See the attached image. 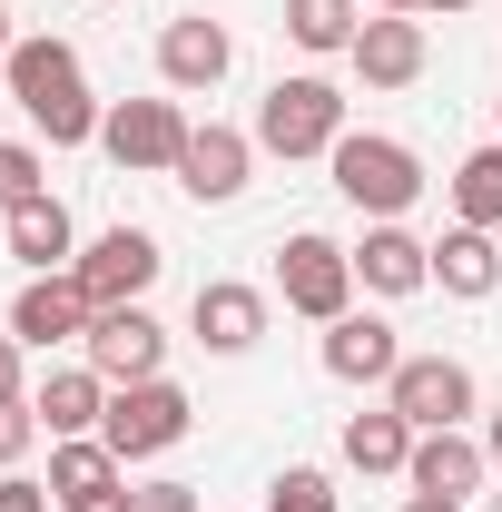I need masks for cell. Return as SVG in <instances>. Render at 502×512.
I'll use <instances>...</instances> for the list:
<instances>
[{"instance_id":"cell-1","label":"cell","mask_w":502,"mask_h":512,"mask_svg":"<svg viewBox=\"0 0 502 512\" xmlns=\"http://www.w3.org/2000/svg\"><path fill=\"white\" fill-rule=\"evenodd\" d=\"M0 79H10L20 119L40 128L50 148H89V138H99V119H109V109L89 99L79 50H69V40H50V30H40V40H10V69H0Z\"/></svg>"},{"instance_id":"cell-2","label":"cell","mask_w":502,"mask_h":512,"mask_svg":"<svg viewBox=\"0 0 502 512\" xmlns=\"http://www.w3.org/2000/svg\"><path fill=\"white\" fill-rule=\"evenodd\" d=\"M325 168H335V197L365 207V217H404V207L424 197V158H414L404 138H375V128H345V138L325 148Z\"/></svg>"},{"instance_id":"cell-3","label":"cell","mask_w":502,"mask_h":512,"mask_svg":"<svg viewBox=\"0 0 502 512\" xmlns=\"http://www.w3.org/2000/svg\"><path fill=\"white\" fill-rule=\"evenodd\" d=\"M345 138V89L335 79H276L256 99V148L266 158H325Z\"/></svg>"},{"instance_id":"cell-4","label":"cell","mask_w":502,"mask_h":512,"mask_svg":"<svg viewBox=\"0 0 502 512\" xmlns=\"http://www.w3.org/2000/svg\"><path fill=\"white\" fill-rule=\"evenodd\" d=\"M188 424H197V404H188L168 375H148V384H119V394H109V414H99V444L119 453V463H148V453L188 444Z\"/></svg>"},{"instance_id":"cell-5","label":"cell","mask_w":502,"mask_h":512,"mask_svg":"<svg viewBox=\"0 0 502 512\" xmlns=\"http://www.w3.org/2000/svg\"><path fill=\"white\" fill-rule=\"evenodd\" d=\"M276 296H286V316L306 325H335L345 306H355V247H335V237H286L276 247Z\"/></svg>"},{"instance_id":"cell-6","label":"cell","mask_w":502,"mask_h":512,"mask_svg":"<svg viewBox=\"0 0 502 512\" xmlns=\"http://www.w3.org/2000/svg\"><path fill=\"white\" fill-rule=\"evenodd\" d=\"M384 404H394L414 434H453V424L473 414V365H453V355H404L394 384H384Z\"/></svg>"},{"instance_id":"cell-7","label":"cell","mask_w":502,"mask_h":512,"mask_svg":"<svg viewBox=\"0 0 502 512\" xmlns=\"http://www.w3.org/2000/svg\"><path fill=\"white\" fill-rule=\"evenodd\" d=\"M158 266H168V256H158V237H148V227H109V237L79 256L69 276H79V286H89V306L109 316V306H138V296L158 286Z\"/></svg>"},{"instance_id":"cell-8","label":"cell","mask_w":502,"mask_h":512,"mask_svg":"<svg viewBox=\"0 0 502 512\" xmlns=\"http://www.w3.org/2000/svg\"><path fill=\"white\" fill-rule=\"evenodd\" d=\"M89 316H99V306H89V286H79V276H30V286H20V296H10V335H20V345H30V355H50V345H79V335H89Z\"/></svg>"},{"instance_id":"cell-9","label":"cell","mask_w":502,"mask_h":512,"mask_svg":"<svg viewBox=\"0 0 502 512\" xmlns=\"http://www.w3.org/2000/svg\"><path fill=\"white\" fill-rule=\"evenodd\" d=\"M79 345H89V365H99L109 384H148L158 365H168V325L148 316V306H109V316H89Z\"/></svg>"},{"instance_id":"cell-10","label":"cell","mask_w":502,"mask_h":512,"mask_svg":"<svg viewBox=\"0 0 502 512\" xmlns=\"http://www.w3.org/2000/svg\"><path fill=\"white\" fill-rule=\"evenodd\" d=\"M50 503L60 512H128V463L99 444V434L50 444Z\"/></svg>"},{"instance_id":"cell-11","label":"cell","mask_w":502,"mask_h":512,"mask_svg":"<svg viewBox=\"0 0 502 512\" xmlns=\"http://www.w3.org/2000/svg\"><path fill=\"white\" fill-rule=\"evenodd\" d=\"M99 148H109L119 168H178L188 119H178V99H119V109L99 119Z\"/></svg>"},{"instance_id":"cell-12","label":"cell","mask_w":502,"mask_h":512,"mask_svg":"<svg viewBox=\"0 0 502 512\" xmlns=\"http://www.w3.org/2000/svg\"><path fill=\"white\" fill-rule=\"evenodd\" d=\"M247 168H256V138L207 119V128H188V148H178V168H168V178H178L197 207H227V197L247 188Z\"/></svg>"},{"instance_id":"cell-13","label":"cell","mask_w":502,"mask_h":512,"mask_svg":"<svg viewBox=\"0 0 502 512\" xmlns=\"http://www.w3.org/2000/svg\"><path fill=\"white\" fill-rule=\"evenodd\" d=\"M227 60H237V40H227V20H207V10H188V20L158 30V79L188 89V99H197V89H217Z\"/></svg>"},{"instance_id":"cell-14","label":"cell","mask_w":502,"mask_h":512,"mask_svg":"<svg viewBox=\"0 0 502 512\" xmlns=\"http://www.w3.org/2000/svg\"><path fill=\"white\" fill-rule=\"evenodd\" d=\"M345 60H355L365 89H414V79H424V20H414V10H384V20L355 30Z\"/></svg>"},{"instance_id":"cell-15","label":"cell","mask_w":502,"mask_h":512,"mask_svg":"<svg viewBox=\"0 0 502 512\" xmlns=\"http://www.w3.org/2000/svg\"><path fill=\"white\" fill-rule=\"evenodd\" d=\"M188 325H197V345H207V355H247L256 335H266V296L237 286V276H207V286H197V306H188Z\"/></svg>"},{"instance_id":"cell-16","label":"cell","mask_w":502,"mask_h":512,"mask_svg":"<svg viewBox=\"0 0 502 512\" xmlns=\"http://www.w3.org/2000/svg\"><path fill=\"white\" fill-rule=\"evenodd\" d=\"M355 286H375V296H424V286H434V247L404 237L394 217H375L365 247H355Z\"/></svg>"},{"instance_id":"cell-17","label":"cell","mask_w":502,"mask_h":512,"mask_svg":"<svg viewBox=\"0 0 502 512\" xmlns=\"http://www.w3.org/2000/svg\"><path fill=\"white\" fill-rule=\"evenodd\" d=\"M394 365H404V345H394V325L384 316H345L325 325V375L335 384H394Z\"/></svg>"},{"instance_id":"cell-18","label":"cell","mask_w":502,"mask_h":512,"mask_svg":"<svg viewBox=\"0 0 502 512\" xmlns=\"http://www.w3.org/2000/svg\"><path fill=\"white\" fill-rule=\"evenodd\" d=\"M109 394H119V384L99 375V365H60V375L30 394V404H40V434H50V444H79V434L109 414Z\"/></svg>"},{"instance_id":"cell-19","label":"cell","mask_w":502,"mask_h":512,"mask_svg":"<svg viewBox=\"0 0 502 512\" xmlns=\"http://www.w3.org/2000/svg\"><path fill=\"white\" fill-rule=\"evenodd\" d=\"M10 256H20L30 276H60V266H79V227H69L60 197H30V207H10Z\"/></svg>"},{"instance_id":"cell-20","label":"cell","mask_w":502,"mask_h":512,"mask_svg":"<svg viewBox=\"0 0 502 512\" xmlns=\"http://www.w3.org/2000/svg\"><path fill=\"white\" fill-rule=\"evenodd\" d=\"M483 463H493V453H483L463 424H453V434H414V463H404V483H414V493H473V483H483Z\"/></svg>"},{"instance_id":"cell-21","label":"cell","mask_w":502,"mask_h":512,"mask_svg":"<svg viewBox=\"0 0 502 512\" xmlns=\"http://www.w3.org/2000/svg\"><path fill=\"white\" fill-rule=\"evenodd\" d=\"M434 286H443V296H493V286H502L493 227H453V237L434 247Z\"/></svg>"},{"instance_id":"cell-22","label":"cell","mask_w":502,"mask_h":512,"mask_svg":"<svg viewBox=\"0 0 502 512\" xmlns=\"http://www.w3.org/2000/svg\"><path fill=\"white\" fill-rule=\"evenodd\" d=\"M345 463H355V473H404V463H414V424H404L394 404H384V414H355V424H345Z\"/></svg>"},{"instance_id":"cell-23","label":"cell","mask_w":502,"mask_h":512,"mask_svg":"<svg viewBox=\"0 0 502 512\" xmlns=\"http://www.w3.org/2000/svg\"><path fill=\"white\" fill-rule=\"evenodd\" d=\"M365 0H286V40L296 50H355Z\"/></svg>"},{"instance_id":"cell-24","label":"cell","mask_w":502,"mask_h":512,"mask_svg":"<svg viewBox=\"0 0 502 512\" xmlns=\"http://www.w3.org/2000/svg\"><path fill=\"white\" fill-rule=\"evenodd\" d=\"M453 207H463V227H502V138L453 168Z\"/></svg>"},{"instance_id":"cell-25","label":"cell","mask_w":502,"mask_h":512,"mask_svg":"<svg viewBox=\"0 0 502 512\" xmlns=\"http://www.w3.org/2000/svg\"><path fill=\"white\" fill-rule=\"evenodd\" d=\"M266 512H335V483H325L315 463H286V473L266 483Z\"/></svg>"},{"instance_id":"cell-26","label":"cell","mask_w":502,"mask_h":512,"mask_svg":"<svg viewBox=\"0 0 502 512\" xmlns=\"http://www.w3.org/2000/svg\"><path fill=\"white\" fill-rule=\"evenodd\" d=\"M30 197H50L40 148H10V138H0V217H10V207H30Z\"/></svg>"},{"instance_id":"cell-27","label":"cell","mask_w":502,"mask_h":512,"mask_svg":"<svg viewBox=\"0 0 502 512\" xmlns=\"http://www.w3.org/2000/svg\"><path fill=\"white\" fill-rule=\"evenodd\" d=\"M30 444H40V404L20 394V404H0V463H20Z\"/></svg>"},{"instance_id":"cell-28","label":"cell","mask_w":502,"mask_h":512,"mask_svg":"<svg viewBox=\"0 0 502 512\" xmlns=\"http://www.w3.org/2000/svg\"><path fill=\"white\" fill-rule=\"evenodd\" d=\"M128 512H197V483H178V473H168V483H138Z\"/></svg>"},{"instance_id":"cell-29","label":"cell","mask_w":502,"mask_h":512,"mask_svg":"<svg viewBox=\"0 0 502 512\" xmlns=\"http://www.w3.org/2000/svg\"><path fill=\"white\" fill-rule=\"evenodd\" d=\"M0 512H50V483H20V473H0Z\"/></svg>"},{"instance_id":"cell-30","label":"cell","mask_w":502,"mask_h":512,"mask_svg":"<svg viewBox=\"0 0 502 512\" xmlns=\"http://www.w3.org/2000/svg\"><path fill=\"white\" fill-rule=\"evenodd\" d=\"M20 355H30V345H20V335H0V404H20Z\"/></svg>"},{"instance_id":"cell-31","label":"cell","mask_w":502,"mask_h":512,"mask_svg":"<svg viewBox=\"0 0 502 512\" xmlns=\"http://www.w3.org/2000/svg\"><path fill=\"white\" fill-rule=\"evenodd\" d=\"M404 512H463V493H414Z\"/></svg>"},{"instance_id":"cell-32","label":"cell","mask_w":502,"mask_h":512,"mask_svg":"<svg viewBox=\"0 0 502 512\" xmlns=\"http://www.w3.org/2000/svg\"><path fill=\"white\" fill-rule=\"evenodd\" d=\"M483 453H493V463H502V414H493V444H483Z\"/></svg>"},{"instance_id":"cell-33","label":"cell","mask_w":502,"mask_h":512,"mask_svg":"<svg viewBox=\"0 0 502 512\" xmlns=\"http://www.w3.org/2000/svg\"><path fill=\"white\" fill-rule=\"evenodd\" d=\"M375 10H424V0H375Z\"/></svg>"},{"instance_id":"cell-34","label":"cell","mask_w":502,"mask_h":512,"mask_svg":"<svg viewBox=\"0 0 502 512\" xmlns=\"http://www.w3.org/2000/svg\"><path fill=\"white\" fill-rule=\"evenodd\" d=\"M424 10H473V0H424Z\"/></svg>"},{"instance_id":"cell-35","label":"cell","mask_w":502,"mask_h":512,"mask_svg":"<svg viewBox=\"0 0 502 512\" xmlns=\"http://www.w3.org/2000/svg\"><path fill=\"white\" fill-rule=\"evenodd\" d=\"M0 69H10V20H0Z\"/></svg>"},{"instance_id":"cell-36","label":"cell","mask_w":502,"mask_h":512,"mask_svg":"<svg viewBox=\"0 0 502 512\" xmlns=\"http://www.w3.org/2000/svg\"><path fill=\"white\" fill-rule=\"evenodd\" d=\"M493 512H502V493H493Z\"/></svg>"}]
</instances>
